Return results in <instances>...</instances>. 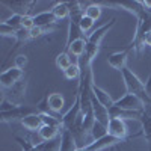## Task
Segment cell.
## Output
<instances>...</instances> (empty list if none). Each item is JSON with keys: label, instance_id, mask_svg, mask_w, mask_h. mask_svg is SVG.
Listing matches in <instances>:
<instances>
[{"label": "cell", "instance_id": "obj_1", "mask_svg": "<svg viewBox=\"0 0 151 151\" xmlns=\"http://www.w3.org/2000/svg\"><path fill=\"white\" fill-rule=\"evenodd\" d=\"M121 76H122V80L125 83V89H127L129 94H134L137 95L142 101L145 103V107L151 104V100L148 98L147 92H145V83L137 77V76L129 68L125 67L121 70Z\"/></svg>", "mask_w": 151, "mask_h": 151}, {"label": "cell", "instance_id": "obj_2", "mask_svg": "<svg viewBox=\"0 0 151 151\" xmlns=\"http://www.w3.org/2000/svg\"><path fill=\"white\" fill-rule=\"evenodd\" d=\"M32 113H38V107L35 106H24V104H18L14 109H11L8 112H2V122H14V121H21L26 116L32 115Z\"/></svg>", "mask_w": 151, "mask_h": 151}, {"label": "cell", "instance_id": "obj_3", "mask_svg": "<svg viewBox=\"0 0 151 151\" xmlns=\"http://www.w3.org/2000/svg\"><path fill=\"white\" fill-rule=\"evenodd\" d=\"M115 23H116V18H110L104 24H101L100 27H97L94 32H91L89 35L86 36V45L88 47H94V48H100L101 41L104 40L106 33H109V30L115 26Z\"/></svg>", "mask_w": 151, "mask_h": 151}, {"label": "cell", "instance_id": "obj_4", "mask_svg": "<svg viewBox=\"0 0 151 151\" xmlns=\"http://www.w3.org/2000/svg\"><path fill=\"white\" fill-rule=\"evenodd\" d=\"M113 104H115L116 107H119V109L130 110V112H144V109H145V103L142 101V100L137 95L129 94V92L125 95H122L121 98L115 100Z\"/></svg>", "mask_w": 151, "mask_h": 151}, {"label": "cell", "instance_id": "obj_5", "mask_svg": "<svg viewBox=\"0 0 151 151\" xmlns=\"http://www.w3.org/2000/svg\"><path fill=\"white\" fill-rule=\"evenodd\" d=\"M82 116V106H80V98H79V94L76 92V97H74V101L71 103V106L68 107V110L62 115V129H71V125L77 121L79 118Z\"/></svg>", "mask_w": 151, "mask_h": 151}, {"label": "cell", "instance_id": "obj_6", "mask_svg": "<svg viewBox=\"0 0 151 151\" xmlns=\"http://www.w3.org/2000/svg\"><path fill=\"white\" fill-rule=\"evenodd\" d=\"M23 77H24L23 70H20L17 67H9V68L3 70L2 74H0V85H2L3 89H11L20 80H23Z\"/></svg>", "mask_w": 151, "mask_h": 151}, {"label": "cell", "instance_id": "obj_7", "mask_svg": "<svg viewBox=\"0 0 151 151\" xmlns=\"http://www.w3.org/2000/svg\"><path fill=\"white\" fill-rule=\"evenodd\" d=\"M130 52H133L132 47L129 45L127 48H124V50H119V52H115V53H112L107 56V64L109 67H112L113 70H118L121 71L122 68L127 67V58L130 55Z\"/></svg>", "mask_w": 151, "mask_h": 151}, {"label": "cell", "instance_id": "obj_8", "mask_svg": "<svg viewBox=\"0 0 151 151\" xmlns=\"http://www.w3.org/2000/svg\"><path fill=\"white\" fill-rule=\"evenodd\" d=\"M0 3L9 8L14 14H20V15H29V11L35 5L33 0H2Z\"/></svg>", "mask_w": 151, "mask_h": 151}, {"label": "cell", "instance_id": "obj_9", "mask_svg": "<svg viewBox=\"0 0 151 151\" xmlns=\"http://www.w3.org/2000/svg\"><path fill=\"white\" fill-rule=\"evenodd\" d=\"M107 133L118 137L119 141L125 139L129 136V129L127 124H125V119L122 118H110L109 124H107Z\"/></svg>", "mask_w": 151, "mask_h": 151}, {"label": "cell", "instance_id": "obj_10", "mask_svg": "<svg viewBox=\"0 0 151 151\" xmlns=\"http://www.w3.org/2000/svg\"><path fill=\"white\" fill-rule=\"evenodd\" d=\"M121 141L118 139V137H115V136H112V134H106V136H103V137H100V139H97V141H92L88 147H85V148H88V151H103V150H106V148H112V147H115L116 144H119Z\"/></svg>", "mask_w": 151, "mask_h": 151}, {"label": "cell", "instance_id": "obj_11", "mask_svg": "<svg viewBox=\"0 0 151 151\" xmlns=\"http://www.w3.org/2000/svg\"><path fill=\"white\" fill-rule=\"evenodd\" d=\"M92 110H94V115H95V119L107 127V124L110 121V115H109V109L106 106H103L100 101H97V98L92 95Z\"/></svg>", "mask_w": 151, "mask_h": 151}, {"label": "cell", "instance_id": "obj_12", "mask_svg": "<svg viewBox=\"0 0 151 151\" xmlns=\"http://www.w3.org/2000/svg\"><path fill=\"white\" fill-rule=\"evenodd\" d=\"M26 86H27V82L26 80H20L15 86H12L11 89H9V94H6L5 97L9 100L11 103H14V104H20L21 101V98L24 97V92H26Z\"/></svg>", "mask_w": 151, "mask_h": 151}, {"label": "cell", "instance_id": "obj_13", "mask_svg": "<svg viewBox=\"0 0 151 151\" xmlns=\"http://www.w3.org/2000/svg\"><path fill=\"white\" fill-rule=\"evenodd\" d=\"M56 17L53 15L52 11H42V12H38L36 15H33V23L35 26L38 27H52L56 26Z\"/></svg>", "mask_w": 151, "mask_h": 151}, {"label": "cell", "instance_id": "obj_14", "mask_svg": "<svg viewBox=\"0 0 151 151\" xmlns=\"http://www.w3.org/2000/svg\"><path fill=\"white\" fill-rule=\"evenodd\" d=\"M85 50H86V36L79 38L70 44V47L65 50L67 53H70V56H74V62H79V59L85 55Z\"/></svg>", "mask_w": 151, "mask_h": 151}, {"label": "cell", "instance_id": "obj_15", "mask_svg": "<svg viewBox=\"0 0 151 151\" xmlns=\"http://www.w3.org/2000/svg\"><path fill=\"white\" fill-rule=\"evenodd\" d=\"M47 101H48V107L53 113H60L65 109V98L60 92H52L47 94Z\"/></svg>", "mask_w": 151, "mask_h": 151}, {"label": "cell", "instance_id": "obj_16", "mask_svg": "<svg viewBox=\"0 0 151 151\" xmlns=\"http://www.w3.org/2000/svg\"><path fill=\"white\" fill-rule=\"evenodd\" d=\"M77 142H76L73 133L68 129H62L60 130V151H76Z\"/></svg>", "mask_w": 151, "mask_h": 151}, {"label": "cell", "instance_id": "obj_17", "mask_svg": "<svg viewBox=\"0 0 151 151\" xmlns=\"http://www.w3.org/2000/svg\"><path fill=\"white\" fill-rule=\"evenodd\" d=\"M20 124H21L26 130H29V132H36V133H38V130H40L42 125H44L40 113H32V115H29V116H26L24 119H21Z\"/></svg>", "mask_w": 151, "mask_h": 151}, {"label": "cell", "instance_id": "obj_18", "mask_svg": "<svg viewBox=\"0 0 151 151\" xmlns=\"http://www.w3.org/2000/svg\"><path fill=\"white\" fill-rule=\"evenodd\" d=\"M92 95L97 98V101H100L103 106H106L107 109L110 107V106H113V103H115V100H113L112 97H110V94L109 92H106L103 88H100V86H97L95 83L92 85Z\"/></svg>", "mask_w": 151, "mask_h": 151}, {"label": "cell", "instance_id": "obj_19", "mask_svg": "<svg viewBox=\"0 0 151 151\" xmlns=\"http://www.w3.org/2000/svg\"><path fill=\"white\" fill-rule=\"evenodd\" d=\"M60 130L58 127H52V125H42V127L38 130V137L41 141H52L60 136Z\"/></svg>", "mask_w": 151, "mask_h": 151}, {"label": "cell", "instance_id": "obj_20", "mask_svg": "<svg viewBox=\"0 0 151 151\" xmlns=\"http://www.w3.org/2000/svg\"><path fill=\"white\" fill-rule=\"evenodd\" d=\"M139 121H141V125H142V134H144V137L147 139V142L151 145V115H150V113H147L145 109L142 112Z\"/></svg>", "mask_w": 151, "mask_h": 151}, {"label": "cell", "instance_id": "obj_21", "mask_svg": "<svg viewBox=\"0 0 151 151\" xmlns=\"http://www.w3.org/2000/svg\"><path fill=\"white\" fill-rule=\"evenodd\" d=\"M53 12V15L56 17V20H64V18H70V6L68 2H58L55 3V6L50 9Z\"/></svg>", "mask_w": 151, "mask_h": 151}, {"label": "cell", "instance_id": "obj_22", "mask_svg": "<svg viewBox=\"0 0 151 151\" xmlns=\"http://www.w3.org/2000/svg\"><path fill=\"white\" fill-rule=\"evenodd\" d=\"M38 151H60V136L52 141H41L36 144Z\"/></svg>", "mask_w": 151, "mask_h": 151}, {"label": "cell", "instance_id": "obj_23", "mask_svg": "<svg viewBox=\"0 0 151 151\" xmlns=\"http://www.w3.org/2000/svg\"><path fill=\"white\" fill-rule=\"evenodd\" d=\"M56 67L60 70V71H67L73 64H74V60L71 59V56H70V53H67V52H60L58 56H56Z\"/></svg>", "mask_w": 151, "mask_h": 151}, {"label": "cell", "instance_id": "obj_24", "mask_svg": "<svg viewBox=\"0 0 151 151\" xmlns=\"http://www.w3.org/2000/svg\"><path fill=\"white\" fill-rule=\"evenodd\" d=\"M101 6H100L97 2L95 3H89L86 8H85V15L86 17H89V18H92L94 21H97L100 17H101Z\"/></svg>", "mask_w": 151, "mask_h": 151}, {"label": "cell", "instance_id": "obj_25", "mask_svg": "<svg viewBox=\"0 0 151 151\" xmlns=\"http://www.w3.org/2000/svg\"><path fill=\"white\" fill-rule=\"evenodd\" d=\"M64 76H65V79L68 80H74V79H80V76H82V68H80V64L79 62H74V64L67 70L64 71Z\"/></svg>", "mask_w": 151, "mask_h": 151}, {"label": "cell", "instance_id": "obj_26", "mask_svg": "<svg viewBox=\"0 0 151 151\" xmlns=\"http://www.w3.org/2000/svg\"><path fill=\"white\" fill-rule=\"evenodd\" d=\"M89 134L92 136L94 141H97V139H100V137H103V136L107 134V127H106V125H103V124H100V122L97 121V122L94 124V127H92V130H91Z\"/></svg>", "mask_w": 151, "mask_h": 151}, {"label": "cell", "instance_id": "obj_27", "mask_svg": "<svg viewBox=\"0 0 151 151\" xmlns=\"http://www.w3.org/2000/svg\"><path fill=\"white\" fill-rule=\"evenodd\" d=\"M21 21H23V15H20V14H12L9 18H6V20H5V23L8 24V26H11L12 29H15V30L23 29Z\"/></svg>", "mask_w": 151, "mask_h": 151}, {"label": "cell", "instance_id": "obj_28", "mask_svg": "<svg viewBox=\"0 0 151 151\" xmlns=\"http://www.w3.org/2000/svg\"><path fill=\"white\" fill-rule=\"evenodd\" d=\"M92 26H94V20L89 18V17H86V15H83L80 18V21H79V27H80V30H82L83 35L89 32L92 29Z\"/></svg>", "mask_w": 151, "mask_h": 151}, {"label": "cell", "instance_id": "obj_29", "mask_svg": "<svg viewBox=\"0 0 151 151\" xmlns=\"http://www.w3.org/2000/svg\"><path fill=\"white\" fill-rule=\"evenodd\" d=\"M17 33H18V30H15V29H12L11 26H8V24H6L5 21L0 23V35H2V36L17 38Z\"/></svg>", "mask_w": 151, "mask_h": 151}, {"label": "cell", "instance_id": "obj_30", "mask_svg": "<svg viewBox=\"0 0 151 151\" xmlns=\"http://www.w3.org/2000/svg\"><path fill=\"white\" fill-rule=\"evenodd\" d=\"M27 62H29V59H27L26 55H17L15 59H14V67H17V68L24 71V68L27 67Z\"/></svg>", "mask_w": 151, "mask_h": 151}, {"label": "cell", "instance_id": "obj_31", "mask_svg": "<svg viewBox=\"0 0 151 151\" xmlns=\"http://www.w3.org/2000/svg\"><path fill=\"white\" fill-rule=\"evenodd\" d=\"M21 26L23 29H27L30 30L32 27H35V23H33V15H23V21H21Z\"/></svg>", "mask_w": 151, "mask_h": 151}, {"label": "cell", "instance_id": "obj_32", "mask_svg": "<svg viewBox=\"0 0 151 151\" xmlns=\"http://www.w3.org/2000/svg\"><path fill=\"white\" fill-rule=\"evenodd\" d=\"M145 92H147L148 98L151 100V73H150L148 79H147V82H145Z\"/></svg>", "mask_w": 151, "mask_h": 151}, {"label": "cell", "instance_id": "obj_33", "mask_svg": "<svg viewBox=\"0 0 151 151\" xmlns=\"http://www.w3.org/2000/svg\"><path fill=\"white\" fill-rule=\"evenodd\" d=\"M144 45H148V47H151V30L145 35V38H144Z\"/></svg>", "mask_w": 151, "mask_h": 151}, {"label": "cell", "instance_id": "obj_34", "mask_svg": "<svg viewBox=\"0 0 151 151\" xmlns=\"http://www.w3.org/2000/svg\"><path fill=\"white\" fill-rule=\"evenodd\" d=\"M147 11H151V0H145V2H139Z\"/></svg>", "mask_w": 151, "mask_h": 151}, {"label": "cell", "instance_id": "obj_35", "mask_svg": "<svg viewBox=\"0 0 151 151\" xmlns=\"http://www.w3.org/2000/svg\"><path fill=\"white\" fill-rule=\"evenodd\" d=\"M76 151H88V148H77Z\"/></svg>", "mask_w": 151, "mask_h": 151}, {"label": "cell", "instance_id": "obj_36", "mask_svg": "<svg viewBox=\"0 0 151 151\" xmlns=\"http://www.w3.org/2000/svg\"><path fill=\"white\" fill-rule=\"evenodd\" d=\"M150 106H151V104H150Z\"/></svg>", "mask_w": 151, "mask_h": 151}]
</instances>
